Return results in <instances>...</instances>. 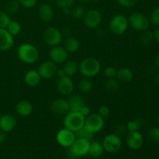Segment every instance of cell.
Here are the masks:
<instances>
[{
	"label": "cell",
	"instance_id": "cell-1",
	"mask_svg": "<svg viewBox=\"0 0 159 159\" xmlns=\"http://www.w3.org/2000/svg\"><path fill=\"white\" fill-rule=\"evenodd\" d=\"M17 56L23 63L31 65L38 60L39 51L37 47L29 43H22L17 49Z\"/></svg>",
	"mask_w": 159,
	"mask_h": 159
},
{
	"label": "cell",
	"instance_id": "cell-2",
	"mask_svg": "<svg viewBox=\"0 0 159 159\" xmlns=\"http://www.w3.org/2000/svg\"><path fill=\"white\" fill-rule=\"evenodd\" d=\"M101 65L99 61L94 57H87L80 62L79 70L85 78H93L99 74Z\"/></svg>",
	"mask_w": 159,
	"mask_h": 159
},
{
	"label": "cell",
	"instance_id": "cell-3",
	"mask_svg": "<svg viewBox=\"0 0 159 159\" xmlns=\"http://www.w3.org/2000/svg\"><path fill=\"white\" fill-rule=\"evenodd\" d=\"M85 120V117L80 112L69 111L64 118V126L65 128L75 133L84 127Z\"/></svg>",
	"mask_w": 159,
	"mask_h": 159
},
{
	"label": "cell",
	"instance_id": "cell-4",
	"mask_svg": "<svg viewBox=\"0 0 159 159\" xmlns=\"http://www.w3.org/2000/svg\"><path fill=\"white\" fill-rule=\"evenodd\" d=\"M90 141L83 138H76L70 147L69 155L71 158H77L88 155L89 151Z\"/></svg>",
	"mask_w": 159,
	"mask_h": 159
},
{
	"label": "cell",
	"instance_id": "cell-5",
	"mask_svg": "<svg viewBox=\"0 0 159 159\" xmlns=\"http://www.w3.org/2000/svg\"><path fill=\"white\" fill-rule=\"evenodd\" d=\"M104 118L99 113H90L85 120L84 127L92 134L100 132L104 127Z\"/></svg>",
	"mask_w": 159,
	"mask_h": 159
},
{
	"label": "cell",
	"instance_id": "cell-6",
	"mask_svg": "<svg viewBox=\"0 0 159 159\" xmlns=\"http://www.w3.org/2000/svg\"><path fill=\"white\" fill-rule=\"evenodd\" d=\"M129 26L128 19L124 15H116L110 20V29L116 35H122L127 31Z\"/></svg>",
	"mask_w": 159,
	"mask_h": 159
},
{
	"label": "cell",
	"instance_id": "cell-7",
	"mask_svg": "<svg viewBox=\"0 0 159 159\" xmlns=\"http://www.w3.org/2000/svg\"><path fill=\"white\" fill-rule=\"evenodd\" d=\"M102 144L104 150L110 154L119 152L122 148V141L120 137L117 136L116 134H107L104 138Z\"/></svg>",
	"mask_w": 159,
	"mask_h": 159
},
{
	"label": "cell",
	"instance_id": "cell-8",
	"mask_svg": "<svg viewBox=\"0 0 159 159\" xmlns=\"http://www.w3.org/2000/svg\"><path fill=\"white\" fill-rule=\"evenodd\" d=\"M129 24L137 31L146 30L149 27V20L141 12H134L128 19Z\"/></svg>",
	"mask_w": 159,
	"mask_h": 159
},
{
	"label": "cell",
	"instance_id": "cell-9",
	"mask_svg": "<svg viewBox=\"0 0 159 159\" xmlns=\"http://www.w3.org/2000/svg\"><path fill=\"white\" fill-rule=\"evenodd\" d=\"M43 38L46 44L54 47L57 46L61 42L62 35L61 31L57 28L51 26L45 30Z\"/></svg>",
	"mask_w": 159,
	"mask_h": 159
},
{
	"label": "cell",
	"instance_id": "cell-10",
	"mask_svg": "<svg viewBox=\"0 0 159 159\" xmlns=\"http://www.w3.org/2000/svg\"><path fill=\"white\" fill-rule=\"evenodd\" d=\"M75 139V134L66 128L60 130L56 134V141L59 145L64 148L71 147Z\"/></svg>",
	"mask_w": 159,
	"mask_h": 159
},
{
	"label": "cell",
	"instance_id": "cell-11",
	"mask_svg": "<svg viewBox=\"0 0 159 159\" xmlns=\"http://www.w3.org/2000/svg\"><path fill=\"white\" fill-rule=\"evenodd\" d=\"M57 70V65L54 62L52 61H46L40 64L37 71L40 74L41 79H50L54 77V75H56Z\"/></svg>",
	"mask_w": 159,
	"mask_h": 159
},
{
	"label": "cell",
	"instance_id": "cell-12",
	"mask_svg": "<svg viewBox=\"0 0 159 159\" xmlns=\"http://www.w3.org/2000/svg\"><path fill=\"white\" fill-rule=\"evenodd\" d=\"M83 17L85 26L90 29H96L99 26L102 21V15L96 9L89 10Z\"/></svg>",
	"mask_w": 159,
	"mask_h": 159
},
{
	"label": "cell",
	"instance_id": "cell-13",
	"mask_svg": "<svg viewBox=\"0 0 159 159\" xmlns=\"http://www.w3.org/2000/svg\"><path fill=\"white\" fill-rule=\"evenodd\" d=\"M74 82L69 76L59 78L57 82V91L63 96H69L74 91Z\"/></svg>",
	"mask_w": 159,
	"mask_h": 159
},
{
	"label": "cell",
	"instance_id": "cell-14",
	"mask_svg": "<svg viewBox=\"0 0 159 159\" xmlns=\"http://www.w3.org/2000/svg\"><path fill=\"white\" fill-rule=\"evenodd\" d=\"M127 146L132 150H138L144 144V137L139 131L129 132L126 138Z\"/></svg>",
	"mask_w": 159,
	"mask_h": 159
},
{
	"label": "cell",
	"instance_id": "cell-15",
	"mask_svg": "<svg viewBox=\"0 0 159 159\" xmlns=\"http://www.w3.org/2000/svg\"><path fill=\"white\" fill-rule=\"evenodd\" d=\"M50 58L53 62L57 64H64L68 59V52L65 48L61 46H54L50 51Z\"/></svg>",
	"mask_w": 159,
	"mask_h": 159
},
{
	"label": "cell",
	"instance_id": "cell-16",
	"mask_svg": "<svg viewBox=\"0 0 159 159\" xmlns=\"http://www.w3.org/2000/svg\"><path fill=\"white\" fill-rule=\"evenodd\" d=\"M51 112L56 115L66 114L69 112L68 101L65 99H56L51 102L50 106Z\"/></svg>",
	"mask_w": 159,
	"mask_h": 159
},
{
	"label": "cell",
	"instance_id": "cell-17",
	"mask_svg": "<svg viewBox=\"0 0 159 159\" xmlns=\"http://www.w3.org/2000/svg\"><path fill=\"white\" fill-rule=\"evenodd\" d=\"M14 45L13 36L6 29L0 28V51H7Z\"/></svg>",
	"mask_w": 159,
	"mask_h": 159
},
{
	"label": "cell",
	"instance_id": "cell-18",
	"mask_svg": "<svg viewBox=\"0 0 159 159\" xmlns=\"http://www.w3.org/2000/svg\"><path fill=\"white\" fill-rule=\"evenodd\" d=\"M17 124V120L13 115L4 114L0 116V129L5 133L14 130Z\"/></svg>",
	"mask_w": 159,
	"mask_h": 159
},
{
	"label": "cell",
	"instance_id": "cell-19",
	"mask_svg": "<svg viewBox=\"0 0 159 159\" xmlns=\"http://www.w3.org/2000/svg\"><path fill=\"white\" fill-rule=\"evenodd\" d=\"M34 107L32 103L28 100H21L16 106V111L20 116H28L32 113Z\"/></svg>",
	"mask_w": 159,
	"mask_h": 159
},
{
	"label": "cell",
	"instance_id": "cell-20",
	"mask_svg": "<svg viewBox=\"0 0 159 159\" xmlns=\"http://www.w3.org/2000/svg\"><path fill=\"white\" fill-rule=\"evenodd\" d=\"M68 101L70 112H80L82 107L85 105L84 99L80 95H72L70 96Z\"/></svg>",
	"mask_w": 159,
	"mask_h": 159
},
{
	"label": "cell",
	"instance_id": "cell-21",
	"mask_svg": "<svg viewBox=\"0 0 159 159\" xmlns=\"http://www.w3.org/2000/svg\"><path fill=\"white\" fill-rule=\"evenodd\" d=\"M41 77L38 71L36 70H30L24 76V81L27 85L30 87H35L40 84Z\"/></svg>",
	"mask_w": 159,
	"mask_h": 159
},
{
	"label": "cell",
	"instance_id": "cell-22",
	"mask_svg": "<svg viewBox=\"0 0 159 159\" xmlns=\"http://www.w3.org/2000/svg\"><path fill=\"white\" fill-rule=\"evenodd\" d=\"M38 15L40 20L43 22H50L53 18L54 12L51 5L48 3L41 5L39 8Z\"/></svg>",
	"mask_w": 159,
	"mask_h": 159
},
{
	"label": "cell",
	"instance_id": "cell-23",
	"mask_svg": "<svg viewBox=\"0 0 159 159\" xmlns=\"http://www.w3.org/2000/svg\"><path fill=\"white\" fill-rule=\"evenodd\" d=\"M103 152H104V148L102 143H100L99 141H97L90 142L89 155L92 158H99V157L103 154Z\"/></svg>",
	"mask_w": 159,
	"mask_h": 159
},
{
	"label": "cell",
	"instance_id": "cell-24",
	"mask_svg": "<svg viewBox=\"0 0 159 159\" xmlns=\"http://www.w3.org/2000/svg\"><path fill=\"white\" fill-rule=\"evenodd\" d=\"M116 78L118 80L121 81L123 82H130L134 78L133 71L128 68L123 67L120 68L119 70H117L116 72Z\"/></svg>",
	"mask_w": 159,
	"mask_h": 159
},
{
	"label": "cell",
	"instance_id": "cell-25",
	"mask_svg": "<svg viewBox=\"0 0 159 159\" xmlns=\"http://www.w3.org/2000/svg\"><path fill=\"white\" fill-rule=\"evenodd\" d=\"M80 43L79 40L75 37H69L65 41V49L68 53H75L79 50Z\"/></svg>",
	"mask_w": 159,
	"mask_h": 159
},
{
	"label": "cell",
	"instance_id": "cell-26",
	"mask_svg": "<svg viewBox=\"0 0 159 159\" xmlns=\"http://www.w3.org/2000/svg\"><path fill=\"white\" fill-rule=\"evenodd\" d=\"M63 70L65 71V75L67 76H71L75 75L77 73L78 70H79V66H78L77 63L74 61H66L64 63Z\"/></svg>",
	"mask_w": 159,
	"mask_h": 159
},
{
	"label": "cell",
	"instance_id": "cell-27",
	"mask_svg": "<svg viewBox=\"0 0 159 159\" xmlns=\"http://www.w3.org/2000/svg\"><path fill=\"white\" fill-rule=\"evenodd\" d=\"M144 125V120L142 118H136L134 120H130L127 124V128L129 132L139 131L143 126Z\"/></svg>",
	"mask_w": 159,
	"mask_h": 159
},
{
	"label": "cell",
	"instance_id": "cell-28",
	"mask_svg": "<svg viewBox=\"0 0 159 159\" xmlns=\"http://www.w3.org/2000/svg\"><path fill=\"white\" fill-rule=\"evenodd\" d=\"M79 89L83 93H89L93 89V83L88 78H84L81 79L78 83Z\"/></svg>",
	"mask_w": 159,
	"mask_h": 159
},
{
	"label": "cell",
	"instance_id": "cell-29",
	"mask_svg": "<svg viewBox=\"0 0 159 159\" xmlns=\"http://www.w3.org/2000/svg\"><path fill=\"white\" fill-rule=\"evenodd\" d=\"M6 29L7 30V31L11 35H12L14 37V36H17L20 34V31H21V26H20V23L17 21L11 20Z\"/></svg>",
	"mask_w": 159,
	"mask_h": 159
},
{
	"label": "cell",
	"instance_id": "cell-30",
	"mask_svg": "<svg viewBox=\"0 0 159 159\" xmlns=\"http://www.w3.org/2000/svg\"><path fill=\"white\" fill-rule=\"evenodd\" d=\"M119 89V82L117 80L113 79H109L105 84V89L110 93H113L116 92Z\"/></svg>",
	"mask_w": 159,
	"mask_h": 159
},
{
	"label": "cell",
	"instance_id": "cell-31",
	"mask_svg": "<svg viewBox=\"0 0 159 159\" xmlns=\"http://www.w3.org/2000/svg\"><path fill=\"white\" fill-rule=\"evenodd\" d=\"M154 39V33H152L151 30H146L142 31V34H141L140 37V41L142 44L147 45L152 43V41Z\"/></svg>",
	"mask_w": 159,
	"mask_h": 159
},
{
	"label": "cell",
	"instance_id": "cell-32",
	"mask_svg": "<svg viewBox=\"0 0 159 159\" xmlns=\"http://www.w3.org/2000/svg\"><path fill=\"white\" fill-rule=\"evenodd\" d=\"M75 136L78 138H83V139H86L88 141H91L93 138V134H92L91 132L89 131L85 127H82L79 130H78L77 132H75Z\"/></svg>",
	"mask_w": 159,
	"mask_h": 159
},
{
	"label": "cell",
	"instance_id": "cell-33",
	"mask_svg": "<svg viewBox=\"0 0 159 159\" xmlns=\"http://www.w3.org/2000/svg\"><path fill=\"white\" fill-rule=\"evenodd\" d=\"M20 3L17 0H12L6 6V11L8 14H16L20 9Z\"/></svg>",
	"mask_w": 159,
	"mask_h": 159
},
{
	"label": "cell",
	"instance_id": "cell-34",
	"mask_svg": "<svg viewBox=\"0 0 159 159\" xmlns=\"http://www.w3.org/2000/svg\"><path fill=\"white\" fill-rule=\"evenodd\" d=\"M148 139L152 143H159V127H153L149 130Z\"/></svg>",
	"mask_w": 159,
	"mask_h": 159
},
{
	"label": "cell",
	"instance_id": "cell-35",
	"mask_svg": "<svg viewBox=\"0 0 159 159\" xmlns=\"http://www.w3.org/2000/svg\"><path fill=\"white\" fill-rule=\"evenodd\" d=\"M70 15L74 19H81L85 15V11L84 9L80 6H76L71 9L70 11Z\"/></svg>",
	"mask_w": 159,
	"mask_h": 159
},
{
	"label": "cell",
	"instance_id": "cell-36",
	"mask_svg": "<svg viewBox=\"0 0 159 159\" xmlns=\"http://www.w3.org/2000/svg\"><path fill=\"white\" fill-rule=\"evenodd\" d=\"M11 21L9 14L6 11L0 10V28L6 29Z\"/></svg>",
	"mask_w": 159,
	"mask_h": 159
},
{
	"label": "cell",
	"instance_id": "cell-37",
	"mask_svg": "<svg viewBox=\"0 0 159 159\" xmlns=\"http://www.w3.org/2000/svg\"><path fill=\"white\" fill-rule=\"evenodd\" d=\"M55 1L57 6L62 10L65 9H71L74 2V0H55Z\"/></svg>",
	"mask_w": 159,
	"mask_h": 159
},
{
	"label": "cell",
	"instance_id": "cell-38",
	"mask_svg": "<svg viewBox=\"0 0 159 159\" xmlns=\"http://www.w3.org/2000/svg\"><path fill=\"white\" fill-rule=\"evenodd\" d=\"M17 1L23 7L26 9H31L36 6L37 0H17Z\"/></svg>",
	"mask_w": 159,
	"mask_h": 159
},
{
	"label": "cell",
	"instance_id": "cell-39",
	"mask_svg": "<svg viewBox=\"0 0 159 159\" xmlns=\"http://www.w3.org/2000/svg\"><path fill=\"white\" fill-rule=\"evenodd\" d=\"M151 22L155 26H159V6L152 11L151 14Z\"/></svg>",
	"mask_w": 159,
	"mask_h": 159
},
{
	"label": "cell",
	"instance_id": "cell-40",
	"mask_svg": "<svg viewBox=\"0 0 159 159\" xmlns=\"http://www.w3.org/2000/svg\"><path fill=\"white\" fill-rule=\"evenodd\" d=\"M118 4L124 8H130L137 4L138 0H117Z\"/></svg>",
	"mask_w": 159,
	"mask_h": 159
},
{
	"label": "cell",
	"instance_id": "cell-41",
	"mask_svg": "<svg viewBox=\"0 0 159 159\" xmlns=\"http://www.w3.org/2000/svg\"><path fill=\"white\" fill-rule=\"evenodd\" d=\"M104 74L107 76L108 79H113L114 77H116V72H117V70L113 66H109L107 67L105 69V71H104Z\"/></svg>",
	"mask_w": 159,
	"mask_h": 159
},
{
	"label": "cell",
	"instance_id": "cell-42",
	"mask_svg": "<svg viewBox=\"0 0 159 159\" xmlns=\"http://www.w3.org/2000/svg\"><path fill=\"white\" fill-rule=\"evenodd\" d=\"M127 126L123 125V124L116 126V128H115V134L119 137H122L124 136V135H125L126 133H127Z\"/></svg>",
	"mask_w": 159,
	"mask_h": 159
},
{
	"label": "cell",
	"instance_id": "cell-43",
	"mask_svg": "<svg viewBox=\"0 0 159 159\" xmlns=\"http://www.w3.org/2000/svg\"><path fill=\"white\" fill-rule=\"evenodd\" d=\"M98 113H99V114L102 117H103V118L107 117V116L110 115V108L107 107V106L102 105V106H101V107L99 108V110H98Z\"/></svg>",
	"mask_w": 159,
	"mask_h": 159
},
{
	"label": "cell",
	"instance_id": "cell-44",
	"mask_svg": "<svg viewBox=\"0 0 159 159\" xmlns=\"http://www.w3.org/2000/svg\"><path fill=\"white\" fill-rule=\"evenodd\" d=\"M80 113H82L85 117H86V116H88L91 113V110H90L89 107H87L86 105H85L82 107V109H81L80 110Z\"/></svg>",
	"mask_w": 159,
	"mask_h": 159
},
{
	"label": "cell",
	"instance_id": "cell-45",
	"mask_svg": "<svg viewBox=\"0 0 159 159\" xmlns=\"http://www.w3.org/2000/svg\"><path fill=\"white\" fill-rule=\"evenodd\" d=\"M56 75H57L58 79L59 78H62L64 77V76L66 75L65 73V71L63 70V68H61V69H57V71H56Z\"/></svg>",
	"mask_w": 159,
	"mask_h": 159
},
{
	"label": "cell",
	"instance_id": "cell-46",
	"mask_svg": "<svg viewBox=\"0 0 159 159\" xmlns=\"http://www.w3.org/2000/svg\"><path fill=\"white\" fill-rule=\"evenodd\" d=\"M6 134H5L4 131L1 130V131H0V143L4 142V141H6Z\"/></svg>",
	"mask_w": 159,
	"mask_h": 159
},
{
	"label": "cell",
	"instance_id": "cell-47",
	"mask_svg": "<svg viewBox=\"0 0 159 159\" xmlns=\"http://www.w3.org/2000/svg\"><path fill=\"white\" fill-rule=\"evenodd\" d=\"M154 39H155L157 43H159V28H158L154 33Z\"/></svg>",
	"mask_w": 159,
	"mask_h": 159
},
{
	"label": "cell",
	"instance_id": "cell-48",
	"mask_svg": "<svg viewBox=\"0 0 159 159\" xmlns=\"http://www.w3.org/2000/svg\"><path fill=\"white\" fill-rule=\"evenodd\" d=\"M155 65H156L157 68L159 69V55L157 56L156 59H155Z\"/></svg>",
	"mask_w": 159,
	"mask_h": 159
},
{
	"label": "cell",
	"instance_id": "cell-49",
	"mask_svg": "<svg viewBox=\"0 0 159 159\" xmlns=\"http://www.w3.org/2000/svg\"><path fill=\"white\" fill-rule=\"evenodd\" d=\"M79 2H80L81 3H88L89 2H91L92 0H78Z\"/></svg>",
	"mask_w": 159,
	"mask_h": 159
},
{
	"label": "cell",
	"instance_id": "cell-50",
	"mask_svg": "<svg viewBox=\"0 0 159 159\" xmlns=\"http://www.w3.org/2000/svg\"><path fill=\"white\" fill-rule=\"evenodd\" d=\"M156 82L159 85V74L157 75L156 76Z\"/></svg>",
	"mask_w": 159,
	"mask_h": 159
},
{
	"label": "cell",
	"instance_id": "cell-51",
	"mask_svg": "<svg viewBox=\"0 0 159 159\" xmlns=\"http://www.w3.org/2000/svg\"><path fill=\"white\" fill-rule=\"evenodd\" d=\"M158 127H159V117H158Z\"/></svg>",
	"mask_w": 159,
	"mask_h": 159
}]
</instances>
